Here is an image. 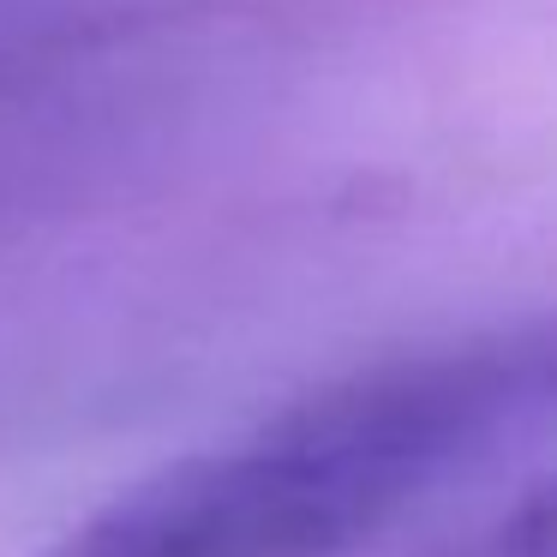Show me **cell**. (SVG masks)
Segmentation results:
<instances>
[{
    "instance_id": "7a4b0ae2",
    "label": "cell",
    "mask_w": 557,
    "mask_h": 557,
    "mask_svg": "<svg viewBox=\"0 0 557 557\" xmlns=\"http://www.w3.org/2000/svg\"><path fill=\"white\" fill-rule=\"evenodd\" d=\"M516 545L533 557H557V485H545V497H533L516 521Z\"/></svg>"
},
{
    "instance_id": "6da1fadb",
    "label": "cell",
    "mask_w": 557,
    "mask_h": 557,
    "mask_svg": "<svg viewBox=\"0 0 557 557\" xmlns=\"http://www.w3.org/2000/svg\"><path fill=\"white\" fill-rule=\"evenodd\" d=\"M557 384V348L413 354L145 473L37 557H342Z\"/></svg>"
}]
</instances>
